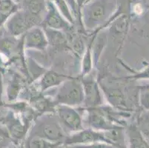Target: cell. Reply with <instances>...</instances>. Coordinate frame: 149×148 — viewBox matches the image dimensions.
<instances>
[{
	"label": "cell",
	"mask_w": 149,
	"mask_h": 148,
	"mask_svg": "<svg viewBox=\"0 0 149 148\" xmlns=\"http://www.w3.org/2000/svg\"><path fill=\"white\" fill-rule=\"evenodd\" d=\"M67 135L57 116L47 114L36 121L35 125L31 128L28 136L40 137L54 143L63 145Z\"/></svg>",
	"instance_id": "1"
},
{
	"label": "cell",
	"mask_w": 149,
	"mask_h": 148,
	"mask_svg": "<svg viewBox=\"0 0 149 148\" xmlns=\"http://www.w3.org/2000/svg\"><path fill=\"white\" fill-rule=\"evenodd\" d=\"M54 96V102L57 104L74 106L84 102L83 86L81 80L70 77L62 82Z\"/></svg>",
	"instance_id": "2"
},
{
	"label": "cell",
	"mask_w": 149,
	"mask_h": 148,
	"mask_svg": "<svg viewBox=\"0 0 149 148\" xmlns=\"http://www.w3.org/2000/svg\"><path fill=\"white\" fill-rule=\"evenodd\" d=\"M41 22V18L33 16L26 12H19L13 15L6 22V31L10 36L17 37L25 35L31 28Z\"/></svg>",
	"instance_id": "3"
},
{
	"label": "cell",
	"mask_w": 149,
	"mask_h": 148,
	"mask_svg": "<svg viewBox=\"0 0 149 148\" xmlns=\"http://www.w3.org/2000/svg\"><path fill=\"white\" fill-rule=\"evenodd\" d=\"M56 112L58 120L68 135L84 129L82 116L73 107L57 104Z\"/></svg>",
	"instance_id": "4"
},
{
	"label": "cell",
	"mask_w": 149,
	"mask_h": 148,
	"mask_svg": "<svg viewBox=\"0 0 149 148\" xmlns=\"http://www.w3.org/2000/svg\"><path fill=\"white\" fill-rule=\"evenodd\" d=\"M0 123L7 129L15 145H21L23 141L25 140L29 125L22 122L13 112H9L6 116L2 117Z\"/></svg>",
	"instance_id": "5"
},
{
	"label": "cell",
	"mask_w": 149,
	"mask_h": 148,
	"mask_svg": "<svg viewBox=\"0 0 149 148\" xmlns=\"http://www.w3.org/2000/svg\"><path fill=\"white\" fill-rule=\"evenodd\" d=\"M94 142H105L108 144L102 131H97L91 128H84L78 132L68 135L63 145L65 147H73Z\"/></svg>",
	"instance_id": "6"
},
{
	"label": "cell",
	"mask_w": 149,
	"mask_h": 148,
	"mask_svg": "<svg viewBox=\"0 0 149 148\" xmlns=\"http://www.w3.org/2000/svg\"><path fill=\"white\" fill-rule=\"evenodd\" d=\"M84 91V104L86 108H98L102 104L101 90L93 76L88 74L82 80Z\"/></svg>",
	"instance_id": "7"
},
{
	"label": "cell",
	"mask_w": 149,
	"mask_h": 148,
	"mask_svg": "<svg viewBox=\"0 0 149 148\" xmlns=\"http://www.w3.org/2000/svg\"><path fill=\"white\" fill-rule=\"evenodd\" d=\"M88 124L90 127L97 131H107L112 128L117 127V124H114L108 114L104 110L100 109V108H88Z\"/></svg>",
	"instance_id": "8"
},
{
	"label": "cell",
	"mask_w": 149,
	"mask_h": 148,
	"mask_svg": "<svg viewBox=\"0 0 149 148\" xmlns=\"http://www.w3.org/2000/svg\"><path fill=\"white\" fill-rule=\"evenodd\" d=\"M23 44L27 49L43 51L48 47L49 42L45 31L40 28L33 27L24 35Z\"/></svg>",
	"instance_id": "9"
},
{
	"label": "cell",
	"mask_w": 149,
	"mask_h": 148,
	"mask_svg": "<svg viewBox=\"0 0 149 148\" xmlns=\"http://www.w3.org/2000/svg\"><path fill=\"white\" fill-rule=\"evenodd\" d=\"M127 148H149V144L136 124L125 128Z\"/></svg>",
	"instance_id": "10"
},
{
	"label": "cell",
	"mask_w": 149,
	"mask_h": 148,
	"mask_svg": "<svg viewBox=\"0 0 149 148\" xmlns=\"http://www.w3.org/2000/svg\"><path fill=\"white\" fill-rule=\"evenodd\" d=\"M106 16V7L101 2H97L91 6L87 15V27L94 28L105 19Z\"/></svg>",
	"instance_id": "11"
},
{
	"label": "cell",
	"mask_w": 149,
	"mask_h": 148,
	"mask_svg": "<svg viewBox=\"0 0 149 148\" xmlns=\"http://www.w3.org/2000/svg\"><path fill=\"white\" fill-rule=\"evenodd\" d=\"M70 77L68 76L61 74L54 70H48L42 76L40 80V88L42 91H45L54 87L59 86L62 82Z\"/></svg>",
	"instance_id": "12"
},
{
	"label": "cell",
	"mask_w": 149,
	"mask_h": 148,
	"mask_svg": "<svg viewBox=\"0 0 149 148\" xmlns=\"http://www.w3.org/2000/svg\"><path fill=\"white\" fill-rule=\"evenodd\" d=\"M45 24L47 28L57 31H68L70 28L69 23L62 18L53 6H51L50 8L49 12L45 21Z\"/></svg>",
	"instance_id": "13"
},
{
	"label": "cell",
	"mask_w": 149,
	"mask_h": 148,
	"mask_svg": "<svg viewBox=\"0 0 149 148\" xmlns=\"http://www.w3.org/2000/svg\"><path fill=\"white\" fill-rule=\"evenodd\" d=\"M109 102L118 108H127L126 99L120 88H103Z\"/></svg>",
	"instance_id": "14"
},
{
	"label": "cell",
	"mask_w": 149,
	"mask_h": 148,
	"mask_svg": "<svg viewBox=\"0 0 149 148\" xmlns=\"http://www.w3.org/2000/svg\"><path fill=\"white\" fill-rule=\"evenodd\" d=\"M64 146L60 143H54L36 136H28L25 142L24 148H59Z\"/></svg>",
	"instance_id": "15"
},
{
	"label": "cell",
	"mask_w": 149,
	"mask_h": 148,
	"mask_svg": "<svg viewBox=\"0 0 149 148\" xmlns=\"http://www.w3.org/2000/svg\"><path fill=\"white\" fill-rule=\"evenodd\" d=\"M22 81L20 76L14 73L7 88V96L9 101H13L17 99L22 86Z\"/></svg>",
	"instance_id": "16"
},
{
	"label": "cell",
	"mask_w": 149,
	"mask_h": 148,
	"mask_svg": "<svg viewBox=\"0 0 149 148\" xmlns=\"http://www.w3.org/2000/svg\"><path fill=\"white\" fill-rule=\"evenodd\" d=\"M23 6L26 13L41 18L45 10V2L44 0H23Z\"/></svg>",
	"instance_id": "17"
},
{
	"label": "cell",
	"mask_w": 149,
	"mask_h": 148,
	"mask_svg": "<svg viewBox=\"0 0 149 148\" xmlns=\"http://www.w3.org/2000/svg\"><path fill=\"white\" fill-rule=\"evenodd\" d=\"M45 33L47 36L50 44L54 46H62L67 42V37L65 35L57 30L48 28L45 29Z\"/></svg>",
	"instance_id": "18"
},
{
	"label": "cell",
	"mask_w": 149,
	"mask_h": 148,
	"mask_svg": "<svg viewBox=\"0 0 149 148\" xmlns=\"http://www.w3.org/2000/svg\"><path fill=\"white\" fill-rule=\"evenodd\" d=\"M96 35L93 36L91 39L90 42V44H88L87 47V50L85 51V54H84L83 59H82V76H85L89 74L92 69V64H93V61H92V44L93 43V41L95 39Z\"/></svg>",
	"instance_id": "19"
},
{
	"label": "cell",
	"mask_w": 149,
	"mask_h": 148,
	"mask_svg": "<svg viewBox=\"0 0 149 148\" xmlns=\"http://www.w3.org/2000/svg\"><path fill=\"white\" fill-rule=\"evenodd\" d=\"M16 145L5 126L0 123V148H10Z\"/></svg>",
	"instance_id": "20"
},
{
	"label": "cell",
	"mask_w": 149,
	"mask_h": 148,
	"mask_svg": "<svg viewBox=\"0 0 149 148\" xmlns=\"http://www.w3.org/2000/svg\"><path fill=\"white\" fill-rule=\"evenodd\" d=\"M139 102L144 110H149V84L139 87Z\"/></svg>",
	"instance_id": "21"
},
{
	"label": "cell",
	"mask_w": 149,
	"mask_h": 148,
	"mask_svg": "<svg viewBox=\"0 0 149 148\" xmlns=\"http://www.w3.org/2000/svg\"><path fill=\"white\" fill-rule=\"evenodd\" d=\"M136 124L142 133H149V110H144L139 114Z\"/></svg>",
	"instance_id": "22"
},
{
	"label": "cell",
	"mask_w": 149,
	"mask_h": 148,
	"mask_svg": "<svg viewBox=\"0 0 149 148\" xmlns=\"http://www.w3.org/2000/svg\"><path fill=\"white\" fill-rule=\"evenodd\" d=\"M28 65L30 73H31V75L33 76L35 79H37L40 76H42L46 72V70H44L43 67H40L36 62L31 60V59H29V61L28 62Z\"/></svg>",
	"instance_id": "23"
},
{
	"label": "cell",
	"mask_w": 149,
	"mask_h": 148,
	"mask_svg": "<svg viewBox=\"0 0 149 148\" xmlns=\"http://www.w3.org/2000/svg\"><path fill=\"white\" fill-rule=\"evenodd\" d=\"M76 148H111L113 147L111 145L105 142H94V143L88 144V145H77V146H73Z\"/></svg>",
	"instance_id": "24"
},
{
	"label": "cell",
	"mask_w": 149,
	"mask_h": 148,
	"mask_svg": "<svg viewBox=\"0 0 149 148\" xmlns=\"http://www.w3.org/2000/svg\"><path fill=\"white\" fill-rule=\"evenodd\" d=\"M58 4H59V8H60V10L61 11H62V14L65 16V18L67 19L69 22H72L73 19L72 17H71V15H70V11H69V9L68 8L67 5H66V4L65 3L64 1H63V0H59V1H58Z\"/></svg>",
	"instance_id": "25"
},
{
	"label": "cell",
	"mask_w": 149,
	"mask_h": 148,
	"mask_svg": "<svg viewBox=\"0 0 149 148\" xmlns=\"http://www.w3.org/2000/svg\"><path fill=\"white\" fill-rule=\"evenodd\" d=\"M126 79H149V66L146 67L143 71L139 73H134V75L131 76L126 77Z\"/></svg>",
	"instance_id": "26"
},
{
	"label": "cell",
	"mask_w": 149,
	"mask_h": 148,
	"mask_svg": "<svg viewBox=\"0 0 149 148\" xmlns=\"http://www.w3.org/2000/svg\"><path fill=\"white\" fill-rule=\"evenodd\" d=\"M143 135H144L145 138H146V140H147V142H148L149 144V133H143Z\"/></svg>",
	"instance_id": "27"
},
{
	"label": "cell",
	"mask_w": 149,
	"mask_h": 148,
	"mask_svg": "<svg viewBox=\"0 0 149 148\" xmlns=\"http://www.w3.org/2000/svg\"><path fill=\"white\" fill-rule=\"evenodd\" d=\"M59 148H68V147H65V146H62V147H59Z\"/></svg>",
	"instance_id": "28"
},
{
	"label": "cell",
	"mask_w": 149,
	"mask_h": 148,
	"mask_svg": "<svg viewBox=\"0 0 149 148\" xmlns=\"http://www.w3.org/2000/svg\"><path fill=\"white\" fill-rule=\"evenodd\" d=\"M68 148H76L74 147H68Z\"/></svg>",
	"instance_id": "29"
},
{
	"label": "cell",
	"mask_w": 149,
	"mask_h": 148,
	"mask_svg": "<svg viewBox=\"0 0 149 148\" xmlns=\"http://www.w3.org/2000/svg\"><path fill=\"white\" fill-rule=\"evenodd\" d=\"M111 148H116V147H111Z\"/></svg>",
	"instance_id": "30"
}]
</instances>
